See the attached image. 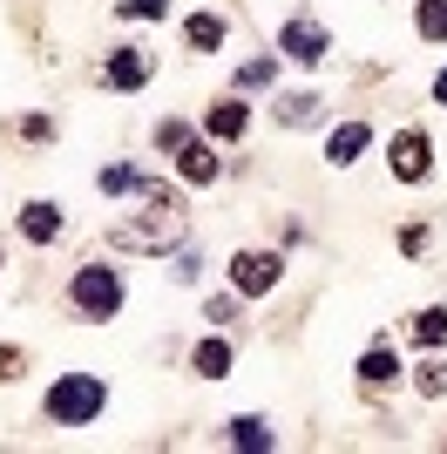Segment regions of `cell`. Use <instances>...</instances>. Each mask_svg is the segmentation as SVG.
<instances>
[{
  "label": "cell",
  "instance_id": "cell-1",
  "mask_svg": "<svg viewBox=\"0 0 447 454\" xmlns=\"http://www.w3.org/2000/svg\"><path fill=\"white\" fill-rule=\"evenodd\" d=\"M184 238H190V204L169 184H149V176H143V217L109 224V245L143 251V258H169V245H184Z\"/></svg>",
  "mask_w": 447,
  "mask_h": 454
},
{
  "label": "cell",
  "instance_id": "cell-2",
  "mask_svg": "<svg viewBox=\"0 0 447 454\" xmlns=\"http://www.w3.org/2000/svg\"><path fill=\"white\" fill-rule=\"evenodd\" d=\"M102 407H109V387L95 373H61L55 387H48V400H41V414L55 420V427H95Z\"/></svg>",
  "mask_w": 447,
  "mask_h": 454
},
{
  "label": "cell",
  "instance_id": "cell-3",
  "mask_svg": "<svg viewBox=\"0 0 447 454\" xmlns=\"http://www.w3.org/2000/svg\"><path fill=\"white\" fill-rule=\"evenodd\" d=\"M122 299H129V285H122V271H115V265H82L68 278V305L82 312V319H115Z\"/></svg>",
  "mask_w": 447,
  "mask_h": 454
},
{
  "label": "cell",
  "instance_id": "cell-4",
  "mask_svg": "<svg viewBox=\"0 0 447 454\" xmlns=\"http://www.w3.org/2000/svg\"><path fill=\"white\" fill-rule=\"evenodd\" d=\"M278 278H285L278 251H231V285H238V299H264V292H278Z\"/></svg>",
  "mask_w": 447,
  "mask_h": 454
},
{
  "label": "cell",
  "instance_id": "cell-5",
  "mask_svg": "<svg viewBox=\"0 0 447 454\" xmlns=\"http://www.w3.org/2000/svg\"><path fill=\"white\" fill-rule=\"evenodd\" d=\"M325 48H333V35H325L312 14H292V20L278 27V55L298 61V68H318V61H325Z\"/></svg>",
  "mask_w": 447,
  "mask_h": 454
},
{
  "label": "cell",
  "instance_id": "cell-6",
  "mask_svg": "<svg viewBox=\"0 0 447 454\" xmlns=\"http://www.w3.org/2000/svg\"><path fill=\"white\" fill-rule=\"evenodd\" d=\"M387 163H393V176H400V184H427V170H434L427 129H400V136L387 143Z\"/></svg>",
  "mask_w": 447,
  "mask_h": 454
},
{
  "label": "cell",
  "instance_id": "cell-7",
  "mask_svg": "<svg viewBox=\"0 0 447 454\" xmlns=\"http://www.w3.org/2000/svg\"><path fill=\"white\" fill-rule=\"evenodd\" d=\"M353 373H359V394H387V387H400V360H393V346H387V340L366 346Z\"/></svg>",
  "mask_w": 447,
  "mask_h": 454
},
{
  "label": "cell",
  "instance_id": "cell-8",
  "mask_svg": "<svg viewBox=\"0 0 447 454\" xmlns=\"http://www.w3.org/2000/svg\"><path fill=\"white\" fill-rule=\"evenodd\" d=\"M366 150H372V122H339V129L325 136V163H333V170H353Z\"/></svg>",
  "mask_w": 447,
  "mask_h": 454
},
{
  "label": "cell",
  "instance_id": "cell-9",
  "mask_svg": "<svg viewBox=\"0 0 447 454\" xmlns=\"http://www.w3.org/2000/svg\"><path fill=\"white\" fill-rule=\"evenodd\" d=\"M149 68H156V61H149L143 48H115V55H102V68H95V75L109 82V89H143Z\"/></svg>",
  "mask_w": 447,
  "mask_h": 454
},
{
  "label": "cell",
  "instance_id": "cell-10",
  "mask_svg": "<svg viewBox=\"0 0 447 454\" xmlns=\"http://www.w3.org/2000/svg\"><path fill=\"white\" fill-rule=\"evenodd\" d=\"M244 129H251V109H244L238 95H217V102L204 109V136L210 143H238Z\"/></svg>",
  "mask_w": 447,
  "mask_h": 454
},
{
  "label": "cell",
  "instance_id": "cell-11",
  "mask_svg": "<svg viewBox=\"0 0 447 454\" xmlns=\"http://www.w3.org/2000/svg\"><path fill=\"white\" fill-rule=\"evenodd\" d=\"M61 231H68L61 204H48V197H35V204H20V238H27V245H55Z\"/></svg>",
  "mask_w": 447,
  "mask_h": 454
},
{
  "label": "cell",
  "instance_id": "cell-12",
  "mask_svg": "<svg viewBox=\"0 0 447 454\" xmlns=\"http://www.w3.org/2000/svg\"><path fill=\"white\" fill-rule=\"evenodd\" d=\"M176 170H184V184H197V190H204V184H217V176H224L217 143H197V136H190L184 150H176Z\"/></svg>",
  "mask_w": 447,
  "mask_h": 454
},
{
  "label": "cell",
  "instance_id": "cell-13",
  "mask_svg": "<svg viewBox=\"0 0 447 454\" xmlns=\"http://www.w3.org/2000/svg\"><path fill=\"white\" fill-rule=\"evenodd\" d=\"M224 434H231V448H244V454H271V448H278L271 420H258V414H238L231 427H224Z\"/></svg>",
  "mask_w": 447,
  "mask_h": 454
},
{
  "label": "cell",
  "instance_id": "cell-14",
  "mask_svg": "<svg viewBox=\"0 0 447 454\" xmlns=\"http://www.w3.org/2000/svg\"><path fill=\"white\" fill-rule=\"evenodd\" d=\"M407 340L420 346V353H434V346H447V305H420L407 319Z\"/></svg>",
  "mask_w": 447,
  "mask_h": 454
},
{
  "label": "cell",
  "instance_id": "cell-15",
  "mask_svg": "<svg viewBox=\"0 0 447 454\" xmlns=\"http://www.w3.org/2000/svg\"><path fill=\"white\" fill-rule=\"evenodd\" d=\"M184 48L190 55H217L224 48V14H190L184 20Z\"/></svg>",
  "mask_w": 447,
  "mask_h": 454
},
{
  "label": "cell",
  "instance_id": "cell-16",
  "mask_svg": "<svg viewBox=\"0 0 447 454\" xmlns=\"http://www.w3.org/2000/svg\"><path fill=\"white\" fill-rule=\"evenodd\" d=\"M318 102H325V95H312V89H292V95H278L271 109H278V122H285V129H305V122H318Z\"/></svg>",
  "mask_w": 447,
  "mask_h": 454
},
{
  "label": "cell",
  "instance_id": "cell-17",
  "mask_svg": "<svg viewBox=\"0 0 447 454\" xmlns=\"http://www.w3.org/2000/svg\"><path fill=\"white\" fill-rule=\"evenodd\" d=\"M231 360H238V353H231V340H224V333H210V340L190 353V366H197L204 380H224V373H231Z\"/></svg>",
  "mask_w": 447,
  "mask_h": 454
},
{
  "label": "cell",
  "instance_id": "cell-18",
  "mask_svg": "<svg viewBox=\"0 0 447 454\" xmlns=\"http://www.w3.org/2000/svg\"><path fill=\"white\" fill-rule=\"evenodd\" d=\"M95 190H102V197H129V190H143V170H136V163H102V170H95Z\"/></svg>",
  "mask_w": 447,
  "mask_h": 454
},
{
  "label": "cell",
  "instance_id": "cell-19",
  "mask_svg": "<svg viewBox=\"0 0 447 454\" xmlns=\"http://www.w3.org/2000/svg\"><path fill=\"white\" fill-rule=\"evenodd\" d=\"M413 394H420V400H441V394H447V360H441V346L413 366Z\"/></svg>",
  "mask_w": 447,
  "mask_h": 454
},
{
  "label": "cell",
  "instance_id": "cell-20",
  "mask_svg": "<svg viewBox=\"0 0 447 454\" xmlns=\"http://www.w3.org/2000/svg\"><path fill=\"white\" fill-rule=\"evenodd\" d=\"M413 27H420V41H447V0H420Z\"/></svg>",
  "mask_w": 447,
  "mask_h": 454
},
{
  "label": "cell",
  "instance_id": "cell-21",
  "mask_svg": "<svg viewBox=\"0 0 447 454\" xmlns=\"http://www.w3.org/2000/svg\"><path fill=\"white\" fill-rule=\"evenodd\" d=\"M271 75H278V55H258V61H244V68H238V89H264Z\"/></svg>",
  "mask_w": 447,
  "mask_h": 454
},
{
  "label": "cell",
  "instance_id": "cell-22",
  "mask_svg": "<svg viewBox=\"0 0 447 454\" xmlns=\"http://www.w3.org/2000/svg\"><path fill=\"white\" fill-rule=\"evenodd\" d=\"M184 143H190V122H176V115H163V122H156V150H169V156H176V150H184Z\"/></svg>",
  "mask_w": 447,
  "mask_h": 454
},
{
  "label": "cell",
  "instance_id": "cell-23",
  "mask_svg": "<svg viewBox=\"0 0 447 454\" xmlns=\"http://www.w3.org/2000/svg\"><path fill=\"white\" fill-rule=\"evenodd\" d=\"M115 14H122V20H163L169 0H115Z\"/></svg>",
  "mask_w": 447,
  "mask_h": 454
},
{
  "label": "cell",
  "instance_id": "cell-24",
  "mask_svg": "<svg viewBox=\"0 0 447 454\" xmlns=\"http://www.w3.org/2000/svg\"><path fill=\"white\" fill-rule=\"evenodd\" d=\"M204 319L217 325V333H224V325H238V299H224V292H217V299H204Z\"/></svg>",
  "mask_w": 447,
  "mask_h": 454
},
{
  "label": "cell",
  "instance_id": "cell-25",
  "mask_svg": "<svg viewBox=\"0 0 447 454\" xmlns=\"http://www.w3.org/2000/svg\"><path fill=\"white\" fill-rule=\"evenodd\" d=\"M20 373H27V353H20V346H0V387H14Z\"/></svg>",
  "mask_w": 447,
  "mask_h": 454
},
{
  "label": "cell",
  "instance_id": "cell-26",
  "mask_svg": "<svg viewBox=\"0 0 447 454\" xmlns=\"http://www.w3.org/2000/svg\"><path fill=\"white\" fill-rule=\"evenodd\" d=\"M20 143H55V122L48 115H20Z\"/></svg>",
  "mask_w": 447,
  "mask_h": 454
},
{
  "label": "cell",
  "instance_id": "cell-27",
  "mask_svg": "<svg viewBox=\"0 0 447 454\" xmlns=\"http://www.w3.org/2000/svg\"><path fill=\"white\" fill-rule=\"evenodd\" d=\"M169 271H176V285H197V271H204V258H197V251H176V265H169Z\"/></svg>",
  "mask_w": 447,
  "mask_h": 454
},
{
  "label": "cell",
  "instance_id": "cell-28",
  "mask_svg": "<svg viewBox=\"0 0 447 454\" xmlns=\"http://www.w3.org/2000/svg\"><path fill=\"white\" fill-rule=\"evenodd\" d=\"M400 251H407V258H420V251H427V224H407V231H400Z\"/></svg>",
  "mask_w": 447,
  "mask_h": 454
},
{
  "label": "cell",
  "instance_id": "cell-29",
  "mask_svg": "<svg viewBox=\"0 0 447 454\" xmlns=\"http://www.w3.org/2000/svg\"><path fill=\"white\" fill-rule=\"evenodd\" d=\"M434 102H441V109H447V68H441V75H434Z\"/></svg>",
  "mask_w": 447,
  "mask_h": 454
},
{
  "label": "cell",
  "instance_id": "cell-30",
  "mask_svg": "<svg viewBox=\"0 0 447 454\" xmlns=\"http://www.w3.org/2000/svg\"><path fill=\"white\" fill-rule=\"evenodd\" d=\"M0 271H7V258H0Z\"/></svg>",
  "mask_w": 447,
  "mask_h": 454
}]
</instances>
